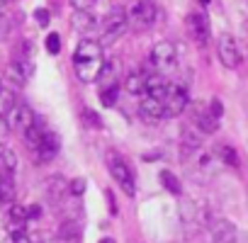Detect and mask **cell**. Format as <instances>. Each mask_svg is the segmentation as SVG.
<instances>
[{
    "instance_id": "obj_27",
    "label": "cell",
    "mask_w": 248,
    "mask_h": 243,
    "mask_svg": "<svg viewBox=\"0 0 248 243\" xmlns=\"http://www.w3.org/2000/svg\"><path fill=\"white\" fill-rule=\"evenodd\" d=\"M34 20H37L39 27H46V25H49V10H46V8H37V10H34Z\"/></svg>"
},
{
    "instance_id": "obj_12",
    "label": "cell",
    "mask_w": 248,
    "mask_h": 243,
    "mask_svg": "<svg viewBox=\"0 0 248 243\" xmlns=\"http://www.w3.org/2000/svg\"><path fill=\"white\" fill-rule=\"evenodd\" d=\"M149 71H141V68H134L127 73V78H124V90H127L129 95L134 97H144L146 95V83H149Z\"/></svg>"
},
{
    "instance_id": "obj_5",
    "label": "cell",
    "mask_w": 248,
    "mask_h": 243,
    "mask_svg": "<svg viewBox=\"0 0 248 243\" xmlns=\"http://www.w3.org/2000/svg\"><path fill=\"white\" fill-rule=\"evenodd\" d=\"M149 61H151V66L158 76H168L178 66V51L170 42H158V44H154V49L149 54Z\"/></svg>"
},
{
    "instance_id": "obj_25",
    "label": "cell",
    "mask_w": 248,
    "mask_h": 243,
    "mask_svg": "<svg viewBox=\"0 0 248 243\" xmlns=\"http://www.w3.org/2000/svg\"><path fill=\"white\" fill-rule=\"evenodd\" d=\"M221 161H224V163H229V166H238L236 151H233V149H229V146H224V149H221Z\"/></svg>"
},
{
    "instance_id": "obj_9",
    "label": "cell",
    "mask_w": 248,
    "mask_h": 243,
    "mask_svg": "<svg viewBox=\"0 0 248 243\" xmlns=\"http://www.w3.org/2000/svg\"><path fill=\"white\" fill-rule=\"evenodd\" d=\"M187 32H190V37H192L200 46H204V44L209 42V34H212L207 15H204V13H190V15H187Z\"/></svg>"
},
{
    "instance_id": "obj_22",
    "label": "cell",
    "mask_w": 248,
    "mask_h": 243,
    "mask_svg": "<svg viewBox=\"0 0 248 243\" xmlns=\"http://www.w3.org/2000/svg\"><path fill=\"white\" fill-rule=\"evenodd\" d=\"M161 182H163V187L170 192V195H180L183 192V187H180V180L170 173V170H161Z\"/></svg>"
},
{
    "instance_id": "obj_19",
    "label": "cell",
    "mask_w": 248,
    "mask_h": 243,
    "mask_svg": "<svg viewBox=\"0 0 248 243\" xmlns=\"http://www.w3.org/2000/svg\"><path fill=\"white\" fill-rule=\"evenodd\" d=\"M15 182L10 178H0V204H13L15 202Z\"/></svg>"
},
{
    "instance_id": "obj_15",
    "label": "cell",
    "mask_w": 248,
    "mask_h": 243,
    "mask_svg": "<svg viewBox=\"0 0 248 243\" xmlns=\"http://www.w3.org/2000/svg\"><path fill=\"white\" fill-rule=\"evenodd\" d=\"M192 122H195V127H197L202 134H214V132L219 129V119L212 114L209 107H197Z\"/></svg>"
},
{
    "instance_id": "obj_31",
    "label": "cell",
    "mask_w": 248,
    "mask_h": 243,
    "mask_svg": "<svg viewBox=\"0 0 248 243\" xmlns=\"http://www.w3.org/2000/svg\"><path fill=\"white\" fill-rule=\"evenodd\" d=\"M83 190H85V180H73L71 182V192L73 195H83Z\"/></svg>"
},
{
    "instance_id": "obj_13",
    "label": "cell",
    "mask_w": 248,
    "mask_h": 243,
    "mask_svg": "<svg viewBox=\"0 0 248 243\" xmlns=\"http://www.w3.org/2000/svg\"><path fill=\"white\" fill-rule=\"evenodd\" d=\"M10 117H13V127L22 134V132H27L34 122H37V114H34V109L30 107V105H25V102H20V105H15L13 107V112H10Z\"/></svg>"
},
{
    "instance_id": "obj_34",
    "label": "cell",
    "mask_w": 248,
    "mask_h": 243,
    "mask_svg": "<svg viewBox=\"0 0 248 243\" xmlns=\"http://www.w3.org/2000/svg\"><path fill=\"white\" fill-rule=\"evenodd\" d=\"M44 243H59V241H56V238H49V241H44Z\"/></svg>"
},
{
    "instance_id": "obj_1",
    "label": "cell",
    "mask_w": 248,
    "mask_h": 243,
    "mask_svg": "<svg viewBox=\"0 0 248 243\" xmlns=\"http://www.w3.org/2000/svg\"><path fill=\"white\" fill-rule=\"evenodd\" d=\"M105 63L102 44L95 39H80L73 51V68L80 83H95Z\"/></svg>"
},
{
    "instance_id": "obj_35",
    "label": "cell",
    "mask_w": 248,
    "mask_h": 243,
    "mask_svg": "<svg viewBox=\"0 0 248 243\" xmlns=\"http://www.w3.org/2000/svg\"><path fill=\"white\" fill-rule=\"evenodd\" d=\"M200 3H202V5H209V0H200Z\"/></svg>"
},
{
    "instance_id": "obj_18",
    "label": "cell",
    "mask_w": 248,
    "mask_h": 243,
    "mask_svg": "<svg viewBox=\"0 0 248 243\" xmlns=\"http://www.w3.org/2000/svg\"><path fill=\"white\" fill-rule=\"evenodd\" d=\"M27 209L25 207H13L10 212H8V231L10 233H20V231H25V226H27Z\"/></svg>"
},
{
    "instance_id": "obj_23",
    "label": "cell",
    "mask_w": 248,
    "mask_h": 243,
    "mask_svg": "<svg viewBox=\"0 0 248 243\" xmlns=\"http://www.w3.org/2000/svg\"><path fill=\"white\" fill-rule=\"evenodd\" d=\"M44 44H46V51H49L51 56L61 54V37H59V34H49Z\"/></svg>"
},
{
    "instance_id": "obj_30",
    "label": "cell",
    "mask_w": 248,
    "mask_h": 243,
    "mask_svg": "<svg viewBox=\"0 0 248 243\" xmlns=\"http://www.w3.org/2000/svg\"><path fill=\"white\" fill-rule=\"evenodd\" d=\"M8 243H32V241H30V236L25 231H20V233H10Z\"/></svg>"
},
{
    "instance_id": "obj_24",
    "label": "cell",
    "mask_w": 248,
    "mask_h": 243,
    "mask_svg": "<svg viewBox=\"0 0 248 243\" xmlns=\"http://www.w3.org/2000/svg\"><path fill=\"white\" fill-rule=\"evenodd\" d=\"M61 238H68L71 243H76L80 236H78V228H76L73 224H63V226H61Z\"/></svg>"
},
{
    "instance_id": "obj_33",
    "label": "cell",
    "mask_w": 248,
    "mask_h": 243,
    "mask_svg": "<svg viewBox=\"0 0 248 243\" xmlns=\"http://www.w3.org/2000/svg\"><path fill=\"white\" fill-rule=\"evenodd\" d=\"M97 243H114V238H109V236H105V238H100Z\"/></svg>"
},
{
    "instance_id": "obj_36",
    "label": "cell",
    "mask_w": 248,
    "mask_h": 243,
    "mask_svg": "<svg viewBox=\"0 0 248 243\" xmlns=\"http://www.w3.org/2000/svg\"><path fill=\"white\" fill-rule=\"evenodd\" d=\"M0 90H3V78H0Z\"/></svg>"
},
{
    "instance_id": "obj_14",
    "label": "cell",
    "mask_w": 248,
    "mask_h": 243,
    "mask_svg": "<svg viewBox=\"0 0 248 243\" xmlns=\"http://www.w3.org/2000/svg\"><path fill=\"white\" fill-rule=\"evenodd\" d=\"M139 117L144 122H158V119H163L166 117L163 114V100L151 97V95H144L141 102H139Z\"/></svg>"
},
{
    "instance_id": "obj_2",
    "label": "cell",
    "mask_w": 248,
    "mask_h": 243,
    "mask_svg": "<svg viewBox=\"0 0 248 243\" xmlns=\"http://www.w3.org/2000/svg\"><path fill=\"white\" fill-rule=\"evenodd\" d=\"M124 13H127V25L137 32L151 30L158 20V8H156L154 0H134Z\"/></svg>"
},
{
    "instance_id": "obj_16",
    "label": "cell",
    "mask_w": 248,
    "mask_h": 243,
    "mask_svg": "<svg viewBox=\"0 0 248 243\" xmlns=\"http://www.w3.org/2000/svg\"><path fill=\"white\" fill-rule=\"evenodd\" d=\"M71 25H73V30H78L80 34H93V32L100 27L97 17H95L90 10H73Z\"/></svg>"
},
{
    "instance_id": "obj_6",
    "label": "cell",
    "mask_w": 248,
    "mask_h": 243,
    "mask_svg": "<svg viewBox=\"0 0 248 243\" xmlns=\"http://www.w3.org/2000/svg\"><path fill=\"white\" fill-rule=\"evenodd\" d=\"M107 168H109V175L114 178V182L122 187V192L127 197H134L137 195V180H134V173L129 168V163L119 158V156H109L107 161Z\"/></svg>"
},
{
    "instance_id": "obj_7",
    "label": "cell",
    "mask_w": 248,
    "mask_h": 243,
    "mask_svg": "<svg viewBox=\"0 0 248 243\" xmlns=\"http://www.w3.org/2000/svg\"><path fill=\"white\" fill-rule=\"evenodd\" d=\"M8 73H10V78H13L15 83H20V85H25V83L32 78V73H34V61H32V44H30V42H25L22 49L15 54V59H13Z\"/></svg>"
},
{
    "instance_id": "obj_29",
    "label": "cell",
    "mask_w": 248,
    "mask_h": 243,
    "mask_svg": "<svg viewBox=\"0 0 248 243\" xmlns=\"http://www.w3.org/2000/svg\"><path fill=\"white\" fill-rule=\"evenodd\" d=\"M83 117H85V122H88L90 127H102V122L97 119V114L93 109H83Z\"/></svg>"
},
{
    "instance_id": "obj_4",
    "label": "cell",
    "mask_w": 248,
    "mask_h": 243,
    "mask_svg": "<svg viewBox=\"0 0 248 243\" xmlns=\"http://www.w3.org/2000/svg\"><path fill=\"white\" fill-rule=\"evenodd\" d=\"M187 102H190L187 85L180 83V80H168L166 95H163V114L166 117H178V114L185 112Z\"/></svg>"
},
{
    "instance_id": "obj_10",
    "label": "cell",
    "mask_w": 248,
    "mask_h": 243,
    "mask_svg": "<svg viewBox=\"0 0 248 243\" xmlns=\"http://www.w3.org/2000/svg\"><path fill=\"white\" fill-rule=\"evenodd\" d=\"M59 137L54 134V132H44V137H42V141H39V146L32 151L34 153V161H39V163H49L56 153H59Z\"/></svg>"
},
{
    "instance_id": "obj_8",
    "label": "cell",
    "mask_w": 248,
    "mask_h": 243,
    "mask_svg": "<svg viewBox=\"0 0 248 243\" xmlns=\"http://www.w3.org/2000/svg\"><path fill=\"white\" fill-rule=\"evenodd\" d=\"M217 54H219L221 66H226L231 71L241 66V49H238V44L231 34H221L217 39Z\"/></svg>"
},
{
    "instance_id": "obj_21",
    "label": "cell",
    "mask_w": 248,
    "mask_h": 243,
    "mask_svg": "<svg viewBox=\"0 0 248 243\" xmlns=\"http://www.w3.org/2000/svg\"><path fill=\"white\" fill-rule=\"evenodd\" d=\"M15 105H17V100H15V95L10 90H5V88L0 90V117H8Z\"/></svg>"
},
{
    "instance_id": "obj_20",
    "label": "cell",
    "mask_w": 248,
    "mask_h": 243,
    "mask_svg": "<svg viewBox=\"0 0 248 243\" xmlns=\"http://www.w3.org/2000/svg\"><path fill=\"white\" fill-rule=\"evenodd\" d=\"M117 80L114 83H105V85H100V102L105 105V107H112L114 102H117Z\"/></svg>"
},
{
    "instance_id": "obj_11",
    "label": "cell",
    "mask_w": 248,
    "mask_h": 243,
    "mask_svg": "<svg viewBox=\"0 0 248 243\" xmlns=\"http://www.w3.org/2000/svg\"><path fill=\"white\" fill-rule=\"evenodd\" d=\"M207 233H209V243H233L236 241V228L226 219L212 221L209 228H207Z\"/></svg>"
},
{
    "instance_id": "obj_3",
    "label": "cell",
    "mask_w": 248,
    "mask_h": 243,
    "mask_svg": "<svg viewBox=\"0 0 248 243\" xmlns=\"http://www.w3.org/2000/svg\"><path fill=\"white\" fill-rule=\"evenodd\" d=\"M127 30H129V25H127L124 8H112L100 25V44H112V42L122 39Z\"/></svg>"
},
{
    "instance_id": "obj_17",
    "label": "cell",
    "mask_w": 248,
    "mask_h": 243,
    "mask_svg": "<svg viewBox=\"0 0 248 243\" xmlns=\"http://www.w3.org/2000/svg\"><path fill=\"white\" fill-rule=\"evenodd\" d=\"M17 173V156L15 151L5 149V146H0V178H10Z\"/></svg>"
},
{
    "instance_id": "obj_26",
    "label": "cell",
    "mask_w": 248,
    "mask_h": 243,
    "mask_svg": "<svg viewBox=\"0 0 248 243\" xmlns=\"http://www.w3.org/2000/svg\"><path fill=\"white\" fill-rule=\"evenodd\" d=\"M8 137H10V124H8L5 117H0V146H5Z\"/></svg>"
},
{
    "instance_id": "obj_32",
    "label": "cell",
    "mask_w": 248,
    "mask_h": 243,
    "mask_svg": "<svg viewBox=\"0 0 248 243\" xmlns=\"http://www.w3.org/2000/svg\"><path fill=\"white\" fill-rule=\"evenodd\" d=\"M42 216V207L34 204V207H27V219H39Z\"/></svg>"
},
{
    "instance_id": "obj_28",
    "label": "cell",
    "mask_w": 248,
    "mask_h": 243,
    "mask_svg": "<svg viewBox=\"0 0 248 243\" xmlns=\"http://www.w3.org/2000/svg\"><path fill=\"white\" fill-rule=\"evenodd\" d=\"M68 3L73 5V10H90L97 0H68Z\"/></svg>"
}]
</instances>
